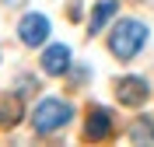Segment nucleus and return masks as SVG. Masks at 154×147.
Wrapping results in <instances>:
<instances>
[{"label": "nucleus", "mask_w": 154, "mask_h": 147, "mask_svg": "<svg viewBox=\"0 0 154 147\" xmlns=\"http://www.w3.org/2000/svg\"><path fill=\"white\" fill-rule=\"evenodd\" d=\"M147 42V28L140 25V21H133V18H126V21H119L112 28V39H109V49H112L119 60H133L137 53H140V46Z\"/></svg>", "instance_id": "nucleus-1"}, {"label": "nucleus", "mask_w": 154, "mask_h": 147, "mask_svg": "<svg viewBox=\"0 0 154 147\" xmlns=\"http://www.w3.org/2000/svg\"><path fill=\"white\" fill-rule=\"evenodd\" d=\"M70 116H74V109H70L67 102L46 98V102H38L35 112H32V126H35V133H56V130H63L70 123Z\"/></svg>", "instance_id": "nucleus-2"}, {"label": "nucleus", "mask_w": 154, "mask_h": 147, "mask_svg": "<svg viewBox=\"0 0 154 147\" xmlns=\"http://www.w3.org/2000/svg\"><path fill=\"white\" fill-rule=\"evenodd\" d=\"M18 32H21V42L25 46H42L49 39V18L46 14H25Z\"/></svg>", "instance_id": "nucleus-3"}, {"label": "nucleus", "mask_w": 154, "mask_h": 147, "mask_svg": "<svg viewBox=\"0 0 154 147\" xmlns=\"http://www.w3.org/2000/svg\"><path fill=\"white\" fill-rule=\"evenodd\" d=\"M147 95H151V88H147L144 77H123L116 84V98H119L123 105H144Z\"/></svg>", "instance_id": "nucleus-4"}, {"label": "nucleus", "mask_w": 154, "mask_h": 147, "mask_svg": "<svg viewBox=\"0 0 154 147\" xmlns=\"http://www.w3.org/2000/svg\"><path fill=\"white\" fill-rule=\"evenodd\" d=\"M84 133H88V140H105L112 133V112L109 109H91V116L84 123Z\"/></svg>", "instance_id": "nucleus-5"}, {"label": "nucleus", "mask_w": 154, "mask_h": 147, "mask_svg": "<svg viewBox=\"0 0 154 147\" xmlns=\"http://www.w3.org/2000/svg\"><path fill=\"white\" fill-rule=\"evenodd\" d=\"M70 67V49L67 46H49L42 53V70L46 74H67Z\"/></svg>", "instance_id": "nucleus-6"}, {"label": "nucleus", "mask_w": 154, "mask_h": 147, "mask_svg": "<svg viewBox=\"0 0 154 147\" xmlns=\"http://www.w3.org/2000/svg\"><path fill=\"white\" fill-rule=\"evenodd\" d=\"M18 119H21V98L18 95H4L0 98V126L11 130V126H18Z\"/></svg>", "instance_id": "nucleus-7"}, {"label": "nucleus", "mask_w": 154, "mask_h": 147, "mask_svg": "<svg viewBox=\"0 0 154 147\" xmlns=\"http://www.w3.org/2000/svg\"><path fill=\"white\" fill-rule=\"evenodd\" d=\"M116 11H119V4H116V0H102V4H98V7H95V14H91V25H88V28H91V35L105 28V21L112 18Z\"/></svg>", "instance_id": "nucleus-8"}, {"label": "nucleus", "mask_w": 154, "mask_h": 147, "mask_svg": "<svg viewBox=\"0 0 154 147\" xmlns=\"http://www.w3.org/2000/svg\"><path fill=\"white\" fill-rule=\"evenodd\" d=\"M130 140L133 144H154V119H137L130 126Z\"/></svg>", "instance_id": "nucleus-9"}, {"label": "nucleus", "mask_w": 154, "mask_h": 147, "mask_svg": "<svg viewBox=\"0 0 154 147\" xmlns=\"http://www.w3.org/2000/svg\"><path fill=\"white\" fill-rule=\"evenodd\" d=\"M4 4H7V7H21V4H25V0H4Z\"/></svg>", "instance_id": "nucleus-10"}]
</instances>
